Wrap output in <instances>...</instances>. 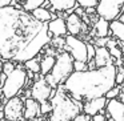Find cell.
Here are the masks:
<instances>
[{
    "label": "cell",
    "instance_id": "cell-24",
    "mask_svg": "<svg viewBox=\"0 0 124 121\" xmlns=\"http://www.w3.org/2000/svg\"><path fill=\"white\" fill-rule=\"evenodd\" d=\"M97 1L99 0H76V4L79 7H81L83 9H87V8H96Z\"/></svg>",
    "mask_w": 124,
    "mask_h": 121
},
{
    "label": "cell",
    "instance_id": "cell-36",
    "mask_svg": "<svg viewBox=\"0 0 124 121\" xmlns=\"http://www.w3.org/2000/svg\"><path fill=\"white\" fill-rule=\"evenodd\" d=\"M119 100H120V101L124 104V88H121L120 93H119Z\"/></svg>",
    "mask_w": 124,
    "mask_h": 121
},
{
    "label": "cell",
    "instance_id": "cell-1",
    "mask_svg": "<svg viewBox=\"0 0 124 121\" xmlns=\"http://www.w3.org/2000/svg\"><path fill=\"white\" fill-rule=\"evenodd\" d=\"M46 23H40L19 7L0 8V59L14 60L15 56L38 35Z\"/></svg>",
    "mask_w": 124,
    "mask_h": 121
},
{
    "label": "cell",
    "instance_id": "cell-6",
    "mask_svg": "<svg viewBox=\"0 0 124 121\" xmlns=\"http://www.w3.org/2000/svg\"><path fill=\"white\" fill-rule=\"evenodd\" d=\"M28 76L27 71L23 67H16L9 75L6 76V80L3 83L1 91H3L4 99H11L15 97L23 91L24 86H27Z\"/></svg>",
    "mask_w": 124,
    "mask_h": 121
},
{
    "label": "cell",
    "instance_id": "cell-23",
    "mask_svg": "<svg viewBox=\"0 0 124 121\" xmlns=\"http://www.w3.org/2000/svg\"><path fill=\"white\" fill-rule=\"evenodd\" d=\"M24 69L30 71V72H32V73H39L40 72V59L36 56L31 60H27V61L24 63Z\"/></svg>",
    "mask_w": 124,
    "mask_h": 121
},
{
    "label": "cell",
    "instance_id": "cell-32",
    "mask_svg": "<svg viewBox=\"0 0 124 121\" xmlns=\"http://www.w3.org/2000/svg\"><path fill=\"white\" fill-rule=\"evenodd\" d=\"M123 83H124V73L121 72V71L117 69L116 76H115V84H116V85H121Z\"/></svg>",
    "mask_w": 124,
    "mask_h": 121
},
{
    "label": "cell",
    "instance_id": "cell-8",
    "mask_svg": "<svg viewBox=\"0 0 124 121\" xmlns=\"http://www.w3.org/2000/svg\"><path fill=\"white\" fill-rule=\"evenodd\" d=\"M65 41V51L71 55L73 60H78V61H88V56H87V43L83 41L81 39H79L78 36H72L68 35L64 39Z\"/></svg>",
    "mask_w": 124,
    "mask_h": 121
},
{
    "label": "cell",
    "instance_id": "cell-11",
    "mask_svg": "<svg viewBox=\"0 0 124 121\" xmlns=\"http://www.w3.org/2000/svg\"><path fill=\"white\" fill-rule=\"evenodd\" d=\"M105 105H107V99L104 96L101 97H95V99H89V100H85L83 101V109L81 112H84L85 114L88 116H93L96 113H105L104 109H105Z\"/></svg>",
    "mask_w": 124,
    "mask_h": 121
},
{
    "label": "cell",
    "instance_id": "cell-15",
    "mask_svg": "<svg viewBox=\"0 0 124 121\" xmlns=\"http://www.w3.org/2000/svg\"><path fill=\"white\" fill-rule=\"evenodd\" d=\"M48 33L51 37H63L67 35V27H65V20L63 17H54L47 23Z\"/></svg>",
    "mask_w": 124,
    "mask_h": 121
},
{
    "label": "cell",
    "instance_id": "cell-34",
    "mask_svg": "<svg viewBox=\"0 0 124 121\" xmlns=\"http://www.w3.org/2000/svg\"><path fill=\"white\" fill-rule=\"evenodd\" d=\"M105 118H107V117H105V114L100 112V113H96V114L92 116L91 121H105Z\"/></svg>",
    "mask_w": 124,
    "mask_h": 121
},
{
    "label": "cell",
    "instance_id": "cell-29",
    "mask_svg": "<svg viewBox=\"0 0 124 121\" xmlns=\"http://www.w3.org/2000/svg\"><path fill=\"white\" fill-rule=\"evenodd\" d=\"M73 71L75 72H83V71H88V64L84 61H78L73 60Z\"/></svg>",
    "mask_w": 124,
    "mask_h": 121
},
{
    "label": "cell",
    "instance_id": "cell-25",
    "mask_svg": "<svg viewBox=\"0 0 124 121\" xmlns=\"http://www.w3.org/2000/svg\"><path fill=\"white\" fill-rule=\"evenodd\" d=\"M121 91V86L120 85H113L112 88L109 89V91L107 92V93L104 94V97L107 100H111V99H117L119 97V93H120Z\"/></svg>",
    "mask_w": 124,
    "mask_h": 121
},
{
    "label": "cell",
    "instance_id": "cell-46",
    "mask_svg": "<svg viewBox=\"0 0 124 121\" xmlns=\"http://www.w3.org/2000/svg\"><path fill=\"white\" fill-rule=\"evenodd\" d=\"M6 121H9V120H6Z\"/></svg>",
    "mask_w": 124,
    "mask_h": 121
},
{
    "label": "cell",
    "instance_id": "cell-44",
    "mask_svg": "<svg viewBox=\"0 0 124 121\" xmlns=\"http://www.w3.org/2000/svg\"><path fill=\"white\" fill-rule=\"evenodd\" d=\"M22 121H31V120H22Z\"/></svg>",
    "mask_w": 124,
    "mask_h": 121
},
{
    "label": "cell",
    "instance_id": "cell-22",
    "mask_svg": "<svg viewBox=\"0 0 124 121\" xmlns=\"http://www.w3.org/2000/svg\"><path fill=\"white\" fill-rule=\"evenodd\" d=\"M47 0H24L22 4V9L27 12L33 11L35 8H39V7H43V4L46 3Z\"/></svg>",
    "mask_w": 124,
    "mask_h": 121
},
{
    "label": "cell",
    "instance_id": "cell-18",
    "mask_svg": "<svg viewBox=\"0 0 124 121\" xmlns=\"http://www.w3.org/2000/svg\"><path fill=\"white\" fill-rule=\"evenodd\" d=\"M109 33L121 44H124V23H121L119 19L109 21Z\"/></svg>",
    "mask_w": 124,
    "mask_h": 121
},
{
    "label": "cell",
    "instance_id": "cell-38",
    "mask_svg": "<svg viewBox=\"0 0 124 121\" xmlns=\"http://www.w3.org/2000/svg\"><path fill=\"white\" fill-rule=\"evenodd\" d=\"M119 20H120L121 23H124V8H123V11H121V14H120V16L117 17Z\"/></svg>",
    "mask_w": 124,
    "mask_h": 121
},
{
    "label": "cell",
    "instance_id": "cell-16",
    "mask_svg": "<svg viewBox=\"0 0 124 121\" xmlns=\"http://www.w3.org/2000/svg\"><path fill=\"white\" fill-rule=\"evenodd\" d=\"M93 63L96 68H101L105 65L113 64V59L111 57L107 47H95V56H93Z\"/></svg>",
    "mask_w": 124,
    "mask_h": 121
},
{
    "label": "cell",
    "instance_id": "cell-26",
    "mask_svg": "<svg viewBox=\"0 0 124 121\" xmlns=\"http://www.w3.org/2000/svg\"><path fill=\"white\" fill-rule=\"evenodd\" d=\"M52 112V105H51V101H43L40 102V114L46 117L47 114H49V113Z\"/></svg>",
    "mask_w": 124,
    "mask_h": 121
},
{
    "label": "cell",
    "instance_id": "cell-20",
    "mask_svg": "<svg viewBox=\"0 0 124 121\" xmlns=\"http://www.w3.org/2000/svg\"><path fill=\"white\" fill-rule=\"evenodd\" d=\"M93 28L97 37H107L109 35V21L103 17H97Z\"/></svg>",
    "mask_w": 124,
    "mask_h": 121
},
{
    "label": "cell",
    "instance_id": "cell-27",
    "mask_svg": "<svg viewBox=\"0 0 124 121\" xmlns=\"http://www.w3.org/2000/svg\"><path fill=\"white\" fill-rule=\"evenodd\" d=\"M108 52H109L111 57L112 59H121L123 57V52H121V49L119 48L117 45H112V47H108Z\"/></svg>",
    "mask_w": 124,
    "mask_h": 121
},
{
    "label": "cell",
    "instance_id": "cell-12",
    "mask_svg": "<svg viewBox=\"0 0 124 121\" xmlns=\"http://www.w3.org/2000/svg\"><path fill=\"white\" fill-rule=\"evenodd\" d=\"M40 102L36 101L32 97L24 99V109H23V120L35 121L38 117H40Z\"/></svg>",
    "mask_w": 124,
    "mask_h": 121
},
{
    "label": "cell",
    "instance_id": "cell-3",
    "mask_svg": "<svg viewBox=\"0 0 124 121\" xmlns=\"http://www.w3.org/2000/svg\"><path fill=\"white\" fill-rule=\"evenodd\" d=\"M49 101L52 112L49 113L48 121H72V118L83 109V102L73 100L64 91L62 84L54 89Z\"/></svg>",
    "mask_w": 124,
    "mask_h": 121
},
{
    "label": "cell",
    "instance_id": "cell-30",
    "mask_svg": "<svg viewBox=\"0 0 124 121\" xmlns=\"http://www.w3.org/2000/svg\"><path fill=\"white\" fill-rule=\"evenodd\" d=\"M72 121H91V116L85 114L84 112H80L72 118Z\"/></svg>",
    "mask_w": 124,
    "mask_h": 121
},
{
    "label": "cell",
    "instance_id": "cell-13",
    "mask_svg": "<svg viewBox=\"0 0 124 121\" xmlns=\"http://www.w3.org/2000/svg\"><path fill=\"white\" fill-rule=\"evenodd\" d=\"M105 112L115 121H124V104L119 99L107 100Z\"/></svg>",
    "mask_w": 124,
    "mask_h": 121
},
{
    "label": "cell",
    "instance_id": "cell-2",
    "mask_svg": "<svg viewBox=\"0 0 124 121\" xmlns=\"http://www.w3.org/2000/svg\"><path fill=\"white\" fill-rule=\"evenodd\" d=\"M117 68L109 64L101 68H95L83 72L73 71L62 84L64 91L78 101H85L95 97H101L115 84Z\"/></svg>",
    "mask_w": 124,
    "mask_h": 121
},
{
    "label": "cell",
    "instance_id": "cell-4",
    "mask_svg": "<svg viewBox=\"0 0 124 121\" xmlns=\"http://www.w3.org/2000/svg\"><path fill=\"white\" fill-rule=\"evenodd\" d=\"M72 72H73V59L67 51H64L55 57L54 67H52L51 72L48 75L44 76V78L55 89L57 85L64 83L65 78Z\"/></svg>",
    "mask_w": 124,
    "mask_h": 121
},
{
    "label": "cell",
    "instance_id": "cell-5",
    "mask_svg": "<svg viewBox=\"0 0 124 121\" xmlns=\"http://www.w3.org/2000/svg\"><path fill=\"white\" fill-rule=\"evenodd\" d=\"M51 35L48 33V28H47V23L44 24V27L38 32V35L15 56V59L12 61L15 63H25L27 60H31L33 57H36L41 52V49L51 43Z\"/></svg>",
    "mask_w": 124,
    "mask_h": 121
},
{
    "label": "cell",
    "instance_id": "cell-39",
    "mask_svg": "<svg viewBox=\"0 0 124 121\" xmlns=\"http://www.w3.org/2000/svg\"><path fill=\"white\" fill-rule=\"evenodd\" d=\"M3 65H4V60L0 59V73L3 72Z\"/></svg>",
    "mask_w": 124,
    "mask_h": 121
},
{
    "label": "cell",
    "instance_id": "cell-37",
    "mask_svg": "<svg viewBox=\"0 0 124 121\" xmlns=\"http://www.w3.org/2000/svg\"><path fill=\"white\" fill-rule=\"evenodd\" d=\"M4 80H6V75H4L3 72L0 73V88L3 86V83H4Z\"/></svg>",
    "mask_w": 124,
    "mask_h": 121
},
{
    "label": "cell",
    "instance_id": "cell-7",
    "mask_svg": "<svg viewBox=\"0 0 124 121\" xmlns=\"http://www.w3.org/2000/svg\"><path fill=\"white\" fill-rule=\"evenodd\" d=\"M124 8V0H99L95 8L97 16L112 21L120 16Z\"/></svg>",
    "mask_w": 124,
    "mask_h": 121
},
{
    "label": "cell",
    "instance_id": "cell-21",
    "mask_svg": "<svg viewBox=\"0 0 124 121\" xmlns=\"http://www.w3.org/2000/svg\"><path fill=\"white\" fill-rule=\"evenodd\" d=\"M55 57L56 56H52V55H44L40 59V72L39 73L41 76H46L51 72L52 67L55 64Z\"/></svg>",
    "mask_w": 124,
    "mask_h": 121
},
{
    "label": "cell",
    "instance_id": "cell-45",
    "mask_svg": "<svg viewBox=\"0 0 124 121\" xmlns=\"http://www.w3.org/2000/svg\"><path fill=\"white\" fill-rule=\"evenodd\" d=\"M1 121H6V118H4V120H1Z\"/></svg>",
    "mask_w": 124,
    "mask_h": 121
},
{
    "label": "cell",
    "instance_id": "cell-9",
    "mask_svg": "<svg viewBox=\"0 0 124 121\" xmlns=\"http://www.w3.org/2000/svg\"><path fill=\"white\" fill-rule=\"evenodd\" d=\"M30 92H31V97L32 99H35L39 102H43V101H48L51 99L54 88L46 81L44 76H41L40 73H35L33 84L31 86Z\"/></svg>",
    "mask_w": 124,
    "mask_h": 121
},
{
    "label": "cell",
    "instance_id": "cell-14",
    "mask_svg": "<svg viewBox=\"0 0 124 121\" xmlns=\"http://www.w3.org/2000/svg\"><path fill=\"white\" fill-rule=\"evenodd\" d=\"M65 27H67V32L72 36H78L85 29V24L83 23L81 17L76 15L75 12H71L65 19Z\"/></svg>",
    "mask_w": 124,
    "mask_h": 121
},
{
    "label": "cell",
    "instance_id": "cell-35",
    "mask_svg": "<svg viewBox=\"0 0 124 121\" xmlns=\"http://www.w3.org/2000/svg\"><path fill=\"white\" fill-rule=\"evenodd\" d=\"M12 4H16V0H0V8L7 7V6H12Z\"/></svg>",
    "mask_w": 124,
    "mask_h": 121
},
{
    "label": "cell",
    "instance_id": "cell-17",
    "mask_svg": "<svg viewBox=\"0 0 124 121\" xmlns=\"http://www.w3.org/2000/svg\"><path fill=\"white\" fill-rule=\"evenodd\" d=\"M52 11L56 12H72L76 8V0H47Z\"/></svg>",
    "mask_w": 124,
    "mask_h": 121
},
{
    "label": "cell",
    "instance_id": "cell-10",
    "mask_svg": "<svg viewBox=\"0 0 124 121\" xmlns=\"http://www.w3.org/2000/svg\"><path fill=\"white\" fill-rule=\"evenodd\" d=\"M23 109H24V100L22 97L15 96L11 99H7L6 104H3L4 118L9 121H22Z\"/></svg>",
    "mask_w": 124,
    "mask_h": 121
},
{
    "label": "cell",
    "instance_id": "cell-28",
    "mask_svg": "<svg viewBox=\"0 0 124 121\" xmlns=\"http://www.w3.org/2000/svg\"><path fill=\"white\" fill-rule=\"evenodd\" d=\"M15 68H16V63L12 61V60H6V61H4V65H3V73L7 76V75H9Z\"/></svg>",
    "mask_w": 124,
    "mask_h": 121
},
{
    "label": "cell",
    "instance_id": "cell-41",
    "mask_svg": "<svg viewBox=\"0 0 124 121\" xmlns=\"http://www.w3.org/2000/svg\"><path fill=\"white\" fill-rule=\"evenodd\" d=\"M0 99H3V91H1V88H0Z\"/></svg>",
    "mask_w": 124,
    "mask_h": 121
},
{
    "label": "cell",
    "instance_id": "cell-31",
    "mask_svg": "<svg viewBox=\"0 0 124 121\" xmlns=\"http://www.w3.org/2000/svg\"><path fill=\"white\" fill-rule=\"evenodd\" d=\"M87 56H88V61L92 60L95 56V45L91 43H87Z\"/></svg>",
    "mask_w": 124,
    "mask_h": 121
},
{
    "label": "cell",
    "instance_id": "cell-43",
    "mask_svg": "<svg viewBox=\"0 0 124 121\" xmlns=\"http://www.w3.org/2000/svg\"><path fill=\"white\" fill-rule=\"evenodd\" d=\"M120 49H121V52H123V55H124V44L121 45V48H120Z\"/></svg>",
    "mask_w": 124,
    "mask_h": 121
},
{
    "label": "cell",
    "instance_id": "cell-19",
    "mask_svg": "<svg viewBox=\"0 0 124 121\" xmlns=\"http://www.w3.org/2000/svg\"><path fill=\"white\" fill-rule=\"evenodd\" d=\"M30 14L32 15L38 21H40V23H48L49 20H52L54 17H56L55 15H52L51 9L46 8V7H39V8H35L33 11H31Z\"/></svg>",
    "mask_w": 124,
    "mask_h": 121
},
{
    "label": "cell",
    "instance_id": "cell-33",
    "mask_svg": "<svg viewBox=\"0 0 124 121\" xmlns=\"http://www.w3.org/2000/svg\"><path fill=\"white\" fill-rule=\"evenodd\" d=\"M108 39H109L108 36H107V37H99L96 41H95L93 45H95V47H105V44H107Z\"/></svg>",
    "mask_w": 124,
    "mask_h": 121
},
{
    "label": "cell",
    "instance_id": "cell-42",
    "mask_svg": "<svg viewBox=\"0 0 124 121\" xmlns=\"http://www.w3.org/2000/svg\"><path fill=\"white\" fill-rule=\"evenodd\" d=\"M105 121H115V120H113V118H111V117H109V118H105Z\"/></svg>",
    "mask_w": 124,
    "mask_h": 121
},
{
    "label": "cell",
    "instance_id": "cell-40",
    "mask_svg": "<svg viewBox=\"0 0 124 121\" xmlns=\"http://www.w3.org/2000/svg\"><path fill=\"white\" fill-rule=\"evenodd\" d=\"M117 69H119V71H121V72H123V73H124V67H119V68H117Z\"/></svg>",
    "mask_w": 124,
    "mask_h": 121
}]
</instances>
